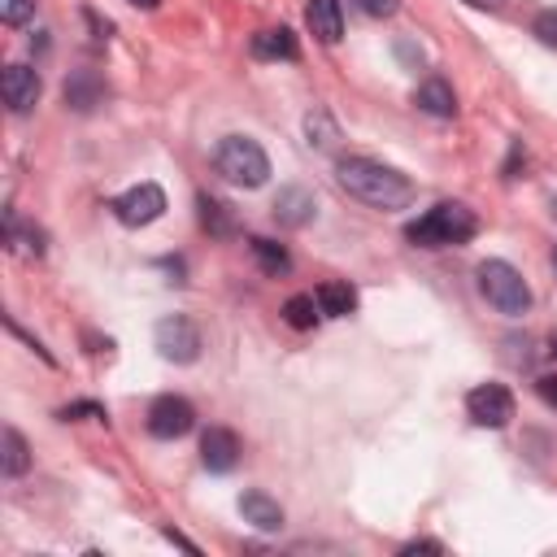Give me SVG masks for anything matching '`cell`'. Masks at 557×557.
I'll list each match as a JSON object with an SVG mask.
<instances>
[{"mask_svg": "<svg viewBox=\"0 0 557 557\" xmlns=\"http://www.w3.org/2000/svg\"><path fill=\"white\" fill-rule=\"evenodd\" d=\"M335 178L352 200H361L370 209H383V213L387 209H405L413 200V183L400 170H392V165H383L374 157H339Z\"/></svg>", "mask_w": 557, "mask_h": 557, "instance_id": "obj_1", "label": "cell"}, {"mask_svg": "<svg viewBox=\"0 0 557 557\" xmlns=\"http://www.w3.org/2000/svg\"><path fill=\"white\" fill-rule=\"evenodd\" d=\"M479 231L474 209H466L461 200H440L435 209H426L418 222L405 226V239H413L418 248H448V244H466Z\"/></svg>", "mask_w": 557, "mask_h": 557, "instance_id": "obj_2", "label": "cell"}, {"mask_svg": "<svg viewBox=\"0 0 557 557\" xmlns=\"http://www.w3.org/2000/svg\"><path fill=\"white\" fill-rule=\"evenodd\" d=\"M213 165H218V174H222L226 183H235V187H261V183L270 178V157H265V148H261L257 139H248V135H226V139L213 148Z\"/></svg>", "mask_w": 557, "mask_h": 557, "instance_id": "obj_3", "label": "cell"}, {"mask_svg": "<svg viewBox=\"0 0 557 557\" xmlns=\"http://www.w3.org/2000/svg\"><path fill=\"white\" fill-rule=\"evenodd\" d=\"M479 292H483V300H487L496 313H505V318H522V313L531 309V287H527V278H522L509 261H500V257H492V261L479 265Z\"/></svg>", "mask_w": 557, "mask_h": 557, "instance_id": "obj_4", "label": "cell"}, {"mask_svg": "<svg viewBox=\"0 0 557 557\" xmlns=\"http://www.w3.org/2000/svg\"><path fill=\"white\" fill-rule=\"evenodd\" d=\"M152 344H157V352H161L165 361L191 366V361L200 357V326H196L191 318H183V313H170V318H161V322L152 326Z\"/></svg>", "mask_w": 557, "mask_h": 557, "instance_id": "obj_5", "label": "cell"}, {"mask_svg": "<svg viewBox=\"0 0 557 557\" xmlns=\"http://www.w3.org/2000/svg\"><path fill=\"white\" fill-rule=\"evenodd\" d=\"M165 213V191L157 183H135L122 196H113V218L122 226H148Z\"/></svg>", "mask_w": 557, "mask_h": 557, "instance_id": "obj_6", "label": "cell"}, {"mask_svg": "<svg viewBox=\"0 0 557 557\" xmlns=\"http://www.w3.org/2000/svg\"><path fill=\"white\" fill-rule=\"evenodd\" d=\"M196 426V409H191V400L187 396H157L152 405H148V435H157V440H178V435H187Z\"/></svg>", "mask_w": 557, "mask_h": 557, "instance_id": "obj_7", "label": "cell"}, {"mask_svg": "<svg viewBox=\"0 0 557 557\" xmlns=\"http://www.w3.org/2000/svg\"><path fill=\"white\" fill-rule=\"evenodd\" d=\"M466 413L479 422V426H505L509 418H513V396H509V387H500V383H479V387H470V396H466Z\"/></svg>", "mask_w": 557, "mask_h": 557, "instance_id": "obj_8", "label": "cell"}, {"mask_svg": "<svg viewBox=\"0 0 557 557\" xmlns=\"http://www.w3.org/2000/svg\"><path fill=\"white\" fill-rule=\"evenodd\" d=\"M39 91H44V83H39V74H35L30 65H4V74H0V96H4V104H9L13 113L35 109Z\"/></svg>", "mask_w": 557, "mask_h": 557, "instance_id": "obj_9", "label": "cell"}, {"mask_svg": "<svg viewBox=\"0 0 557 557\" xmlns=\"http://www.w3.org/2000/svg\"><path fill=\"white\" fill-rule=\"evenodd\" d=\"M200 461H205V470H213V474L235 470V461H239V435H235L231 426H209V431L200 435Z\"/></svg>", "mask_w": 557, "mask_h": 557, "instance_id": "obj_10", "label": "cell"}, {"mask_svg": "<svg viewBox=\"0 0 557 557\" xmlns=\"http://www.w3.org/2000/svg\"><path fill=\"white\" fill-rule=\"evenodd\" d=\"M65 104L78 113H91L96 104H104V78L96 70H74L65 78Z\"/></svg>", "mask_w": 557, "mask_h": 557, "instance_id": "obj_11", "label": "cell"}, {"mask_svg": "<svg viewBox=\"0 0 557 557\" xmlns=\"http://www.w3.org/2000/svg\"><path fill=\"white\" fill-rule=\"evenodd\" d=\"M252 57L257 61H296L300 57V44L287 26H270V30H257L252 35Z\"/></svg>", "mask_w": 557, "mask_h": 557, "instance_id": "obj_12", "label": "cell"}, {"mask_svg": "<svg viewBox=\"0 0 557 557\" xmlns=\"http://www.w3.org/2000/svg\"><path fill=\"white\" fill-rule=\"evenodd\" d=\"M305 22H309V30H313L322 44H339V35H344L339 0H309V4H305Z\"/></svg>", "mask_w": 557, "mask_h": 557, "instance_id": "obj_13", "label": "cell"}, {"mask_svg": "<svg viewBox=\"0 0 557 557\" xmlns=\"http://www.w3.org/2000/svg\"><path fill=\"white\" fill-rule=\"evenodd\" d=\"M239 513H244V522H252L257 531H278V527H283V505H278L274 496H265V492H244V496H239Z\"/></svg>", "mask_w": 557, "mask_h": 557, "instance_id": "obj_14", "label": "cell"}, {"mask_svg": "<svg viewBox=\"0 0 557 557\" xmlns=\"http://www.w3.org/2000/svg\"><path fill=\"white\" fill-rule=\"evenodd\" d=\"M274 218H278L283 226H305V222L313 218V191H305V187H283V191L274 196Z\"/></svg>", "mask_w": 557, "mask_h": 557, "instance_id": "obj_15", "label": "cell"}, {"mask_svg": "<svg viewBox=\"0 0 557 557\" xmlns=\"http://www.w3.org/2000/svg\"><path fill=\"white\" fill-rule=\"evenodd\" d=\"M413 100H418V109H422V113H431V117H453V113H457V96H453V87H448L440 74H435V78H426V83L418 87V96H413Z\"/></svg>", "mask_w": 557, "mask_h": 557, "instance_id": "obj_16", "label": "cell"}, {"mask_svg": "<svg viewBox=\"0 0 557 557\" xmlns=\"http://www.w3.org/2000/svg\"><path fill=\"white\" fill-rule=\"evenodd\" d=\"M26 466H30V448H26L22 431L17 426H4V435H0V470L9 479H17V474H26Z\"/></svg>", "mask_w": 557, "mask_h": 557, "instance_id": "obj_17", "label": "cell"}, {"mask_svg": "<svg viewBox=\"0 0 557 557\" xmlns=\"http://www.w3.org/2000/svg\"><path fill=\"white\" fill-rule=\"evenodd\" d=\"M318 309H322L326 318H348V313L357 309V292H352L348 283L331 278V283L318 287Z\"/></svg>", "mask_w": 557, "mask_h": 557, "instance_id": "obj_18", "label": "cell"}, {"mask_svg": "<svg viewBox=\"0 0 557 557\" xmlns=\"http://www.w3.org/2000/svg\"><path fill=\"white\" fill-rule=\"evenodd\" d=\"M248 248H252V257H257V265L265 270V274H287L292 270V257H287V248L283 244H274V239H265V235H252L248 239Z\"/></svg>", "mask_w": 557, "mask_h": 557, "instance_id": "obj_19", "label": "cell"}, {"mask_svg": "<svg viewBox=\"0 0 557 557\" xmlns=\"http://www.w3.org/2000/svg\"><path fill=\"white\" fill-rule=\"evenodd\" d=\"M4 235H9V248L22 252V257H39L44 252V231L39 226H22L13 213L4 218Z\"/></svg>", "mask_w": 557, "mask_h": 557, "instance_id": "obj_20", "label": "cell"}, {"mask_svg": "<svg viewBox=\"0 0 557 557\" xmlns=\"http://www.w3.org/2000/svg\"><path fill=\"white\" fill-rule=\"evenodd\" d=\"M318 296H292L287 305H283V322L292 326V331H313V322H318Z\"/></svg>", "mask_w": 557, "mask_h": 557, "instance_id": "obj_21", "label": "cell"}, {"mask_svg": "<svg viewBox=\"0 0 557 557\" xmlns=\"http://www.w3.org/2000/svg\"><path fill=\"white\" fill-rule=\"evenodd\" d=\"M305 135H309V144H318V148H331V144L339 139V131H335V122H331L326 109H309V113H305Z\"/></svg>", "mask_w": 557, "mask_h": 557, "instance_id": "obj_22", "label": "cell"}, {"mask_svg": "<svg viewBox=\"0 0 557 557\" xmlns=\"http://www.w3.org/2000/svg\"><path fill=\"white\" fill-rule=\"evenodd\" d=\"M196 205H200V226H205V231H213V235H231V231H235V222H231V213H226L222 200L200 196Z\"/></svg>", "mask_w": 557, "mask_h": 557, "instance_id": "obj_23", "label": "cell"}, {"mask_svg": "<svg viewBox=\"0 0 557 557\" xmlns=\"http://www.w3.org/2000/svg\"><path fill=\"white\" fill-rule=\"evenodd\" d=\"M0 17L4 26H26L35 17V0H0Z\"/></svg>", "mask_w": 557, "mask_h": 557, "instance_id": "obj_24", "label": "cell"}, {"mask_svg": "<svg viewBox=\"0 0 557 557\" xmlns=\"http://www.w3.org/2000/svg\"><path fill=\"white\" fill-rule=\"evenodd\" d=\"M535 35H540V44L557 48V9H544V13L535 17Z\"/></svg>", "mask_w": 557, "mask_h": 557, "instance_id": "obj_25", "label": "cell"}, {"mask_svg": "<svg viewBox=\"0 0 557 557\" xmlns=\"http://www.w3.org/2000/svg\"><path fill=\"white\" fill-rule=\"evenodd\" d=\"M61 418H65V422H70V418H104V409H100L96 400H78V405H65Z\"/></svg>", "mask_w": 557, "mask_h": 557, "instance_id": "obj_26", "label": "cell"}, {"mask_svg": "<svg viewBox=\"0 0 557 557\" xmlns=\"http://www.w3.org/2000/svg\"><path fill=\"white\" fill-rule=\"evenodd\" d=\"M357 9L370 13V17H392L400 9V0H357Z\"/></svg>", "mask_w": 557, "mask_h": 557, "instance_id": "obj_27", "label": "cell"}, {"mask_svg": "<svg viewBox=\"0 0 557 557\" xmlns=\"http://www.w3.org/2000/svg\"><path fill=\"white\" fill-rule=\"evenodd\" d=\"M535 392L557 409V374H540V379H535Z\"/></svg>", "mask_w": 557, "mask_h": 557, "instance_id": "obj_28", "label": "cell"}, {"mask_svg": "<svg viewBox=\"0 0 557 557\" xmlns=\"http://www.w3.org/2000/svg\"><path fill=\"white\" fill-rule=\"evenodd\" d=\"M126 4H135V9H157L161 0H126Z\"/></svg>", "mask_w": 557, "mask_h": 557, "instance_id": "obj_29", "label": "cell"}, {"mask_svg": "<svg viewBox=\"0 0 557 557\" xmlns=\"http://www.w3.org/2000/svg\"><path fill=\"white\" fill-rule=\"evenodd\" d=\"M466 4H474V9H496L500 0H466Z\"/></svg>", "mask_w": 557, "mask_h": 557, "instance_id": "obj_30", "label": "cell"}, {"mask_svg": "<svg viewBox=\"0 0 557 557\" xmlns=\"http://www.w3.org/2000/svg\"><path fill=\"white\" fill-rule=\"evenodd\" d=\"M553 357H557V339H553Z\"/></svg>", "mask_w": 557, "mask_h": 557, "instance_id": "obj_31", "label": "cell"}, {"mask_svg": "<svg viewBox=\"0 0 557 557\" xmlns=\"http://www.w3.org/2000/svg\"><path fill=\"white\" fill-rule=\"evenodd\" d=\"M553 265H557V248H553Z\"/></svg>", "mask_w": 557, "mask_h": 557, "instance_id": "obj_32", "label": "cell"}, {"mask_svg": "<svg viewBox=\"0 0 557 557\" xmlns=\"http://www.w3.org/2000/svg\"><path fill=\"white\" fill-rule=\"evenodd\" d=\"M553 213H557V200H553Z\"/></svg>", "mask_w": 557, "mask_h": 557, "instance_id": "obj_33", "label": "cell"}]
</instances>
